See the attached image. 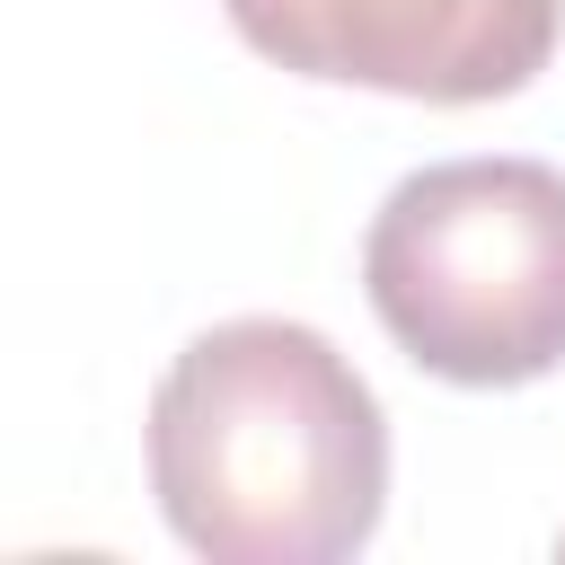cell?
Returning <instances> with one entry per match:
<instances>
[{
	"label": "cell",
	"mask_w": 565,
	"mask_h": 565,
	"mask_svg": "<svg viewBox=\"0 0 565 565\" xmlns=\"http://www.w3.org/2000/svg\"><path fill=\"white\" fill-rule=\"evenodd\" d=\"M150 494L212 565H335L388 503V415L300 318L203 327L150 397Z\"/></svg>",
	"instance_id": "obj_1"
},
{
	"label": "cell",
	"mask_w": 565,
	"mask_h": 565,
	"mask_svg": "<svg viewBox=\"0 0 565 565\" xmlns=\"http://www.w3.org/2000/svg\"><path fill=\"white\" fill-rule=\"evenodd\" d=\"M388 344L450 388H530L565 362V177L547 159H441L388 185L362 238Z\"/></svg>",
	"instance_id": "obj_2"
},
{
	"label": "cell",
	"mask_w": 565,
	"mask_h": 565,
	"mask_svg": "<svg viewBox=\"0 0 565 565\" xmlns=\"http://www.w3.org/2000/svg\"><path fill=\"white\" fill-rule=\"evenodd\" d=\"M230 26L335 88L424 97V106H486L547 71L565 0H221Z\"/></svg>",
	"instance_id": "obj_3"
},
{
	"label": "cell",
	"mask_w": 565,
	"mask_h": 565,
	"mask_svg": "<svg viewBox=\"0 0 565 565\" xmlns=\"http://www.w3.org/2000/svg\"><path fill=\"white\" fill-rule=\"evenodd\" d=\"M556 547H565V539H556Z\"/></svg>",
	"instance_id": "obj_4"
}]
</instances>
